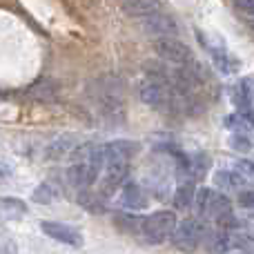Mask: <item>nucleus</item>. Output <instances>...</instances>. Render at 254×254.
<instances>
[{
  "label": "nucleus",
  "instance_id": "6",
  "mask_svg": "<svg viewBox=\"0 0 254 254\" xmlns=\"http://www.w3.org/2000/svg\"><path fill=\"white\" fill-rule=\"evenodd\" d=\"M40 230L58 243H67V246H80L83 243V237H80L78 230H74L71 225L58 223V221H40Z\"/></svg>",
  "mask_w": 254,
  "mask_h": 254
},
{
  "label": "nucleus",
  "instance_id": "9",
  "mask_svg": "<svg viewBox=\"0 0 254 254\" xmlns=\"http://www.w3.org/2000/svg\"><path fill=\"white\" fill-rule=\"evenodd\" d=\"M207 49H210V54H212V63H214V67L221 71V74L228 76V74H237L239 71V61L225 47L216 49V47H212L210 45Z\"/></svg>",
  "mask_w": 254,
  "mask_h": 254
},
{
  "label": "nucleus",
  "instance_id": "18",
  "mask_svg": "<svg viewBox=\"0 0 254 254\" xmlns=\"http://www.w3.org/2000/svg\"><path fill=\"white\" fill-rule=\"evenodd\" d=\"M234 170L239 172V174L246 179V183H254V161H239L237 165H234Z\"/></svg>",
  "mask_w": 254,
  "mask_h": 254
},
{
  "label": "nucleus",
  "instance_id": "20",
  "mask_svg": "<svg viewBox=\"0 0 254 254\" xmlns=\"http://www.w3.org/2000/svg\"><path fill=\"white\" fill-rule=\"evenodd\" d=\"M9 179H11V167L0 163V183H4V181H9Z\"/></svg>",
  "mask_w": 254,
  "mask_h": 254
},
{
  "label": "nucleus",
  "instance_id": "19",
  "mask_svg": "<svg viewBox=\"0 0 254 254\" xmlns=\"http://www.w3.org/2000/svg\"><path fill=\"white\" fill-rule=\"evenodd\" d=\"M239 203H241L243 210H254V190L239 194Z\"/></svg>",
  "mask_w": 254,
  "mask_h": 254
},
{
  "label": "nucleus",
  "instance_id": "16",
  "mask_svg": "<svg viewBox=\"0 0 254 254\" xmlns=\"http://www.w3.org/2000/svg\"><path fill=\"white\" fill-rule=\"evenodd\" d=\"M237 94L239 96H243V98H237L239 105L250 107V103L254 101V76H243L241 83H239Z\"/></svg>",
  "mask_w": 254,
  "mask_h": 254
},
{
  "label": "nucleus",
  "instance_id": "14",
  "mask_svg": "<svg viewBox=\"0 0 254 254\" xmlns=\"http://www.w3.org/2000/svg\"><path fill=\"white\" fill-rule=\"evenodd\" d=\"M71 149H74V140H71V138H56L54 143L47 145L45 156H47V158H63L65 154H69Z\"/></svg>",
  "mask_w": 254,
  "mask_h": 254
},
{
  "label": "nucleus",
  "instance_id": "21",
  "mask_svg": "<svg viewBox=\"0 0 254 254\" xmlns=\"http://www.w3.org/2000/svg\"><path fill=\"white\" fill-rule=\"evenodd\" d=\"M241 116H243V119H246V123H248V125L254 127V110H252V107H243Z\"/></svg>",
  "mask_w": 254,
  "mask_h": 254
},
{
  "label": "nucleus",
  "instance_id": "11",
  "mask_svg": "<svg viewBox=\"0 0 254 254\" xmlns=\"http://www.w3.org/2000/svg\"><path fill=\"white\" fill-rule=\"evenodd\" d=\"M119 2L123 4V9L129 16H136V18H143L158 9L156 0H119Z\"/></svg>",
  "mask_w": 254,
  "mask_h": 254
},
{
  "label": "nucleus",
  "instance_id": "2",
  "mask_svg": "<svg viewBox=\"0 0 254 254\" xmlns=\"http://www.w3.org/2000/svg\"><path fill=\"white\" fill-rule=\"evenodd\" d=\"M176 214L170 210H161L149 214L147 219H143V225H140V234L147 239L149 243H163L174 234L176 230Z\"/></svg>",
  "mask_w": 254,
  "mask_h": 254
},
{
  "label": "nucleus",
  "instance_id": "22",
  "mask_svg": "<svg viewBox=\"0 0 254 254\" xmlns=\"http://www.w3.org/2000/svg\"><path fill=\"white\" fill-rule=\"evenodd\" d=\"M237 4L243 9V11H248L254 16V0H237Z\"/></svg>",
  "mask_w": 254,
  "mask_h": 254
},
{
  "label": "nucleus",
  "instance_id": "8",
  "mask_svg": "<svg viewBox=\"0 0 254 254\" xmlns=\"http://www.w3.org/2000/svg\"><path fill=\"white\" fill-rule=\"evenodd\" d=\"M143 22H145V29L156 36H176V31H179L174 18H170L167 13H161L158 9L147 13V16H143Z\"/></svg>",
  "mask_w": 254,
  "mask_h": 254
},
{
  "label": "nucleus",
  "instance_id": "7",
  "mask_svg": "<svg viewBox=\"0 0 254 254\" xmlns=\"http://www.w3.org/2000/svg\"><path fill=\"white\" fill-rule=\"evenodd\" d=\"M147 192L140 183H134V181H125L123 190H121V205L127 207V210H143L147 207Z\"/></svg>",
  "mask_w": 254,
  "mask_h": 254
},
{
  "label": "nucleus",
  "instance_id": "15",
  "mask_svg": "<svg viewBox=\"0 0 254 254\" xmlns=\"http://www.w3.org/2000/svg\"><path fill=\"white\" fill-rule=\"evenodd\" d=\"M58 198V190L56 185L52 183H40L38 188L34 190V203H40V205H49Z\"/></svg>",
  "mask_w": 254,
  "mask_h": 254
},
{
  "label": "nucleus",
  "instance_id": "5",
  "mask_svg": "<svg viewBox=\"0 0 254 254\" xmlns=\"http://www.w3.org/2000/svg\"><path fill=\"white\" fill-rule=\"evenodd\" d=\"M136 154V143L131 140H112V143L98 145L96 158L101 163V170L110 163H129V158Z\"/></svg>",
  "mask_w": 254,
  "mask_h": 254
},
{
  "label": "nucleus",
  "instance_id": "12",
  "mask_svg": "<svg viewBox=\"0 0 254 254\" xmlns=\"http://www.w3.org/2000/svg\"><path fill=\"white\" fill-rule=\"evenodd\" d=\"M214 185H219L221 190H239L241 185H246V179L237 170H221L214 176Z\"/></svg>",
  "mask_w": 254,
  "mask_h": 254
},
{
  "label": "nucleus",
  "instance_id": "1",
  "mask_svg": "<svg viewBox=\"0 0 254 254\" xmlns=\"http://www.w3.org/2000/svg\"><path fill=\"white\" fill-rule=\"evenodd\" d=\"M194 203H196V212L201 219H210V221H216V223H221L223 228H234V216H232V205H230L228 196H223V194H219L216 190H201V192L196 194V198H194Z\"/></svg>",
  "mask_w": 254,
  "mask_h": 254
},
{
  "label": "nucleus",
  "instance_id": "13",
  "mask_svg": "<svg viewBox=\"0 0 254 254\" xmlns=\"http://www.w3.org/2000/svg\"><path fill=\"white\" fill-rule=\"evenodd\" d=\"M192 203H194V181L185 179L174 192V205L179 210H188Z\"/></svg>",
  "mask_w": 254,
  "mask_h": 254
},
{
  "label": "nucleus",
  "instance_id": "17",
  "mask_svg": "<svg viewBox=\"0 0 254 254\" xmlns=\"http://www.w3.org/2000/svg\"><path fill=\"white\" fill-rule=\"evenodd\" d=\"M230 147L237 149V152H250V149H252V140L248 138L243 131H234L232 138H230Z\"/></svg>",
  "mask_w": 254,
  "mask_h": 254
},
{
  "label": "nucleus",
  "instance_id": "4",
  "mask_svg": "<svg viewBox=\"0 0 254 254\" xmlns=\"http://www.w3.org/2000/svg\"><path fill=\"white\" fill-rule=\"evenodd\" d=\"M154 47H156V54L163 58V61L174 65V67L190 65V63L194 61L190 47L185 43H181L176 36H158Z\"/></svg>",
  "mask_w": 254,
  "mask_h": 254
},
{
  "label": "nucleus",
  "instance_id": "3",
  "mask_svg": "<svg viewBox=\"0 0 254 254\" xmlns=\"http://www.w3.org/2000/svg\"><path fill=\"white\" fill-rule=\"evenodd\" d=\"M212 237L207 223H203L201 219H185L176 223V230L172 234V241L179 248H196L203 241Z\"/></svg>",
  "mask_w": 254,
  "mask_h": 254
},
{
  "label": "nucleus",
  "instance_id": "10",
  "mask_svg": "<svg viewBox=\"0 0 254 254\" xmlns=\"http://www.w3.org/2000/svg\"><path fill=\"white\" fill-rule=\"evenodd\" d=\"M27 214V205L20 201V198H11V196H4L0 198V216L7 221L13 219H20V216Z\"/></svg>",
  "mask_w": 254,
  "mask_h": 254
}]
</instances>
